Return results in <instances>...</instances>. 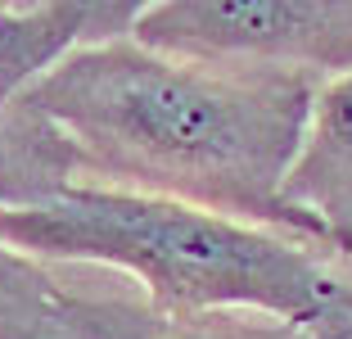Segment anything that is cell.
Returning a JSON list of instances; mask_svg holds the SVG:
<instances>
[{
	"label": "cell",
	"mask_w": 352,
	"mask_h": 339,
	"mask_svg": "<svg viewBox=\"0 0 352 339\" xmlns=\"http://www.w3.org/2000/svg\"><path fill=\"white\" fill-rule=\"evenodd\" d=\"M311 104V77L172 59L118 37L59 59L14 109L59 132L86 167L122 190L181 199L307 245V222L285 204V176Z\"/></svg>",
	"instance_id": "1"
},
{
	"label": "cell",
	"mask_w": 352,
	"mask_h": 339,
	"mask_svg": "<svg viewBox=\"0 0 352 339\" xmlns=\"http://www.w3.org/2000/svg\"><path fill=\"white\" fill-rule=\"evenodd\" d=\"M0 245L23 258L104 263L149 289L158 317L253 308L321 339L352 335V294L294 236L122 185H50L0 204Z\"/></svg>",
	"instance_id": "2"
},
{
	"label": "cell",
	"mask_w": 352,
	"mask_h": 339,
	"mask_svg": "<svg viewBox=\"0 0 352 339\" xmlns=\"http://www.w3.org/2000/svg\"><path fill=\"white\" fill-rule=\"evenodd\" d=\"M131 41L172 59L334 82L352 72V0H167L140 10Z\"/></svg>",
	"instance_id": "3"
},
{
	"label": "cell",
	"mask_w": 352,
	"mask_h": 339,
	"mask_svg": "<svg viewBox=\"0 0 352 339\" xmlns=\"http://www.w3.org/2000/svg\"><path fill=\"white\" fill-rule=\"evenodd\" d=\"M145 5H0V109L95 41L131 37Z\"/></svg>",
	"instance_id": "4"
},
{
	"label": "cell",
	"mask_w": 352,
	"mask_h": 339,
	"mask_svg": "<svg viewBox=\"0 0 352 339\" xmlns=\"http://www.w3.org/2000/svg\"><path fill=\"white\" fill-rule=\"evenodd\" d=\"M285 204L321 245L334 231H352V72L316 91L298 158L285 176Z\"/></svg>",
	"instance_id": "5"
},
{
	"label": "cell",
	"mask_w": 352,
	"mask_h": 339,
	"mask_svg": "<svg viewBox=\"0 0 352 339\" xmlns=\"http://www.w3.org/2000/svg\"><path fill=\"white\" fill-rule=\"evenodd\" d=\"M63 303L68 298L32 267V258L0 245V339H73Z\"/></svg>",
	"instance_id": "6"
},
{
	"label": "cell",
	"mask_w": 352,
	"mask_h": 339,
	"mask_svg": "<svg viewBox=\"0 0 352 339\" xmlns=\"http://www.w3.org/2000/svg\"><path fill=\"white\" fill-rule=\"evenodd\" d=\"M325 245L343 249V254H352V231H334V236H325Z\"/></svg>",
	"instance_id": "7"
}]
</instances>
